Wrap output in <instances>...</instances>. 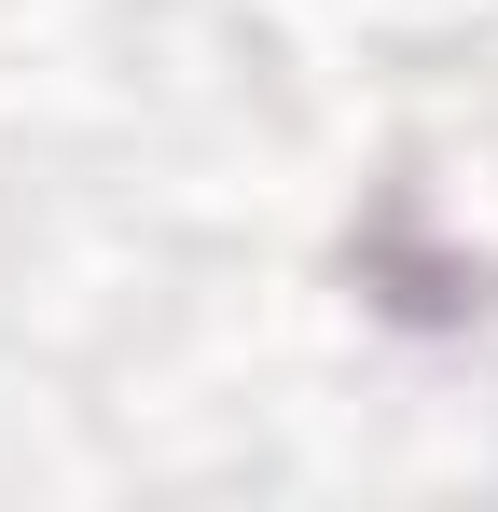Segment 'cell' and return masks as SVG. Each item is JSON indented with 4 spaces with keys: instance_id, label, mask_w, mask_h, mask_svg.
Here are the masks:
<instances>
[{
    "instance_id": "cell-1",
    "label": "cell",
    "mask_w": 498,
    "mask_h": 512,
    "mask_svg": "<svg viewBox=\"0 0 498 512\" xmlns=\"http://www.w3.org/2000/svg\"><path fill=\"white\" fill-rule=\"evenodd\" d=\"M332 277L360 291V319H388L402 346H498V263L443 222V194H429L415 153H388V167L360 180Z\"/></svg>"
}]
</instances>
